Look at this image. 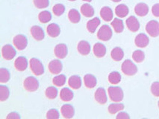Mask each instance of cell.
I'll return each instance as SVG.
<instances>
[{
    "label": "cell",
    "instance_id": "cell-7",
    "mask_svg": "<svg viewBox=\"0 0 159 119\" xmlns=\"http://www.w3.org/2000/svg\"><path fill=\"white\" fill-rule=\"evenodd\" d=\"M13 43H14V46L19 51L24 50L28 45V40L26 36L23 34H18L15 36L13 40Z\"/></svg>",
    "mask_w": 159,
    "mask_h": 119
},
{
    "label": "cell",
    "instance_id": "cell-48",
    "mask_svg": "<svg viewBox=\"0 0 159 119\" xmlns=\"http://www.w3.org/2000/svg\"><path fill=\"white\" fill-rule=\"evenodd\" d=\"M69 1H71V2H74V1H75V0H69Z\"/></svg>",
    "mask_w": 159,
    "mask_h": 119
},
{
    "label": "cell",
    "instance_id": "cell-3",
    "mask_svg": "<svg viewBox=\"0 0 159 119\" xmlns=\"http://www.w3.org/2000/svg\"><path fill=\"white\" fill-rule=\"evenodd\" d=\"M30 69L33 74L36 76H40L44 73V67L40 60L33 57L30 60Z\"/></svg>",
    "mask_w": 159,
    "mask_h": 119
},
{
    "label": "cell",
    "instance_id": "cell-27",
    "mask_svg": "<svg viewBox=\"0 0 159 119\" xmlns=\"http://www.w3.org/2000/svg\"><path fill=\"white\" fill-rule=\"evenodd\" d=\"M100 24V19L98 17L93 18V19H90V21L88 22L87 23V29L90 33H94L96 32V29L99 26Z\"/></svg>",
    "mask_w": 159,
    "mask_h": 119
},
{
    "label": "cell",
    "instance_id": "cell-24",
    "mask_svg": "<svg viewBox=\"0 0 159 119\" xmlns=\"http://www.w3.org/2000/svg\"><path fill=\"white\" fill-rule=\"evenodd\" d=\"M74 94L69 88H63L60 92V98L63 101H70L73 98Z\"/></svg>",
    "mask_w": 159,
    "mask_h": 119
},
{
    "label": "cell",
    "instance_id": "cell-15",
    "mask_svg": "<svg viewBox=\"0 0 159 119\" xmlns=\"http://www.w3.org/2000/svg\"><path fill=\"white\" fill-rule=\"evenodd\" d=\"M61 113L65 118H72L75 114V109L70 104H64L61 108Z\"/></svg>",
    "mask_w": 159,
    "mask_h": 119
},
{
    "label": "cell",
    "instance_id": "cell-26",
    "mask_svg": "<svg viewBox=\"0 0 159 119\" xmlns=\"http://www.w3.org/2000/svg\"><path fill=\"white\" fill-rule=\"evenodd\" d=\"M129 8L125 5L121 4L117 5L115 8L116 15L120 18H124L129 14Z\"/></svg>",
    "mask_w": 159,
    "mask_h": 119
},
{
    "label": "cell",
    "instance_id": "cell-8",
    "mask_svg": "<svg viewBox=\"0 0 159 119\" xmlns=\"http://www.w3.org/2000/svg\"><path fill=\"white\" fill-rule=\"evenodd\" d=\"M16 52L15 49L9 44L4 45L2 49V55L7 60H12L16 56Z\"/></svg>",
    "mask_w": 159,
    "mask_h": 119
},
{
    "label": "cell",
    "instance_id": "cell-4",
    "mask_svg": "<svg viewBox=\"0 0 159 119\" xmlns=\"http://www.w3.org/2000/svg\"><path fill=\"white\" fill-rule=\"evenodd\" d=\"M23 87L26 91L32 92V91H35L38 89L39 82L38 79L34 77H28L24 80Z\"/></svg>",
    "mask_w": 159,
    "mask_h": 119
},
{
    "label": "cell",
    "instance_id": "cell-35",
    "mask_svg": "<svg viewBox=\"0 0 159 119\" xmlns=\"http://www.w3.org/2000/svg\"><path fill=\"white\" fill-rule=\"evenodd\" d=\"M10 95V91L6 86L1 85L0 86V100L2 102L5 101L8 98Z\"/></svg>",
    "mask_w": 159,
    "mask_h": 119
},
{
    "label": "cell",
    "instance_id": "cell-29",
    "mask_svg": "<svg viewBox=\"0 0 159 119\" xmlns=\"http://www.w3.org/2000/svg\"><path fill=\"white\" fill-rule=\"evenodd\" d=\"M81 12L86 17H92L94 15V9L89 4H84L81 7Z\"/></svg>",
    "mask_w": 159,
    "mask_h": 119
},
{
    "label": "cell",
    "instance_id": "cell-39",
    "mask_svg": "<svg viewBox=\"0 0 159 119\" xmlns=\"http://www.w3.org/2000/svg\"><path fill=\"white\" fill-rule=\"evenodd\" d=\"M52 11L55 16H60L65 11V7L62 4H56L52 8Z\"/></svg>",
    "mask_w": 159,
    "mask_h": 119
},
{
    "label": "cell",
    "instance_id": "cell-25",
    "mask_svg": "<svg viewBox=\"0 0 159 119\" xmlns=\"http://www.w3.org/2000/svg\"><path fill=\"white\" fill-rule=\"evenodd\" d=\"M111 56L114 61H120L124 57V52L120 47L114 48L111 52Z\"/></svg>",
    "mask_w": 159,
    "mask_h": 119
},
{
    "label": "cell",
    "instance_id": "cell-43",
    "mask_svg": "<svg viewBox=\"0 0 159 119\" xmlns=\"http://www.w3.org/2000/svg\"><path fill=\"white\" fill-rule=\"evenodd\" d=\"M152 12L155 17H159V3L153 5L152 8Z\"/></svg>",
    "mask_w": 159,
    "mask_h": 119
},
{
    "label": "cell",
    "instance_id": "cell-37",
    "mask_svg": "<svg viewBox=\"0 0 159 119\" xmlns=\"http://www.w3.org/2000/svg\"><path fill=\"white\" fill-rule=\"evenodd\" d=\"M132 58L136 63H142L145 59V54L143 51L141 50H136L133 52Z\"/></svg>",
    "mask_w": 159,
    "mask_h": 119
},
{
    "label": "cell",
    "instance_id": "cell-31",
    "mask_svg": "<svg viewBox=\"0 0 159 119\" xmlns=\"http://www.w3.org/2000/svg\"><path fill=\"white\" fill-rule=\"evenodd\" d=\"M123 109H124V104L119 103V102H116L115 104H111L109 105L108 110L109 113L114 115L118 112L123 110Z\"/></svg>",
    "mask_w": 159,
    "mask_h": 119
},
{
    "label": "cell",
    "instance_id": "cell-18",
    "mask_svg": "<svg viewBox=\"0 0 159 119\" xmlns=\"http://www.w3.org/2000/svg\"><path fill=\"white\" fill-rule=\"evenodd\" d=\"M93 54L97 57L102 58L106 54V48L101 43H97L93 46Z\"/></svg>",
    "mask_w": 159,
    "mask_h": 119
},
{
    "label": "cell",
    "instance_id": "cell-14",
    "mask_svg": "<svg viewBox=\"0 0 159 119\" xmlns=\"http://www.w3.org/2000/svg\"><path fill=\"white\" fill-rule=\"evenodd\" d=\"M14 66L16 70L20 71H25L28 67V60L26 57L23 56L18 57L14 62Z\"/></svg>",
    "mask_w": 159,
    "mask_h": 119
},
{
    "label": "cell",
    "instance_id": "cell-33",
    "mask_svg": "<svg viewBox=\"0 0 159 119\" xmlns=\"http://www.w3.org/2000/svg\"><path fill=\"white\" fill-rule=\"evenodd\" d=\"M11 78V74L7 69L1 68L0 69V82L2 83H7Z\"/></svg>",
    "mask_w": 159,
    "mask_h": 119
},
{
    "label": "cell",
    "instance_id": "cell-2",
    "mask_svg": "<svg viewBox=\"0 0 159 119\" xmlns=\"http://www.w3.org/2000/svg\"><path fill=\"white\" fill-rule=\"evenodd\" d=\"M109 97L114 102H120L123 100L124 94L123 91L119 87H110L108 89Z\"/></svg>",
    "mask_w": 159,
    "mask_h": 119
},
{
    "label": "cell",
    "instance_id": "cell-36",
    "mask_svg": "<svg viewBox=\"0 0 159 119\" xmlns=\"http://www.w3.org/2000/svg\"><path fill=\"white\" fill-rule=\"evenodd\" d=\"M58 89L54 87H49L46 89L45 94L47 98L49 99H55L57 96H58Z\"/></svg>",
    "mask_w": 159,
    "mask_h": 119
},
{
    "label": "cell",
    "instance_id": "cell-20",
    "mask_svg": "<svg viewBox=\"0 0 159 119\" xmlns=\"http://www.w3.org/2000/svg\"><path fill=\"white\" fill-rule=\"evenodd\" d=\"M134 12L138 16H145L149 13V7L147 4L143 2L138 3L134 8Z\"/></svg>",
    "mask_w": 159,
    "mask_h": 119
},
{
    "label": "cell",
    "instance_id": "cell-13",
    "mask_svg": "<svg viewBox=\"0 0 159 119\" xmlns=\"http://www.w3.org/2000/svg\"><path fill=\"white\" fill-rule=\"evenodd\" d=\"M31 34L34 40H38V41L43 40L45 37V34H44L43 30L42 29L41 27L38 26V25H34V26L31 27Z\"/></svg>",
    "mask_w": 159,
    "mask_h": 119
},
{
    "label": "cell",
    "instance_id": "cell-45",
    "mask_svg": "<svg viewBox=\"0 0 159 119\" xmlns=\"http://www.w3.org/2000/svg\"><path fill=\"white\" fill-rule=\"evenodd\" d=\"M116 118H130V116L125 112H122L116 115Z\"/></svg>",
    "mask_w": 159,
    "mask_h": 119
},
{
    "label": "cell",
    "instance_id": "cell-49",
    "mask_svg": "<svg viewBox=\"0 0 159 119\" xmlns=\"http://www.w3.org/2000/svg\"><path fill=\"white\" fill-rule=\"evenodd\" d=\"M158 107H159V100H158Z\"/></svg>",
    "mask_w": 159,
    "mask_h": 119
},
{
    "label": "cell",
    "instance_id": "cell-44",
    "mask_svg": "<svg viewBox=\"0 0 159 119\" xmlns=\"http://www.w3.org/2000/svg\"><path fill=\"white\" fill-rule=\"evenodd\" d=\"M6 118L7 119H20L21 118V116L17 113L13 112V113H11Z\"/></svg>",
    "mask_w": 159,
    "mask_h": 119
},
{
    "label": "cell",
    "instance_id": "cell-9",
    "mask_svg": "<svg viewBox=\"0 0 159 119\" xmlns=\"http://www.w3.org/2000/svg\"><path fill=\"white\" fill-rule=\"evenodd\" d=\"M55 55L58 58V59H64L67 55L68 49L67 46L64 43L58 44L55 48Z\"/></svg>",
    "mask_w": 159,
    "mask_h": 119
},
{
    "label": "cell",
    "instance_id": "cell-23",
    "mask_svg": "<svg viewBox=\"0 0 159 119\" xmlns=\"http://www.w3.org/2000/svg\"><path fill=\"white\" fill-rule=\"evenodd\" d=\"M68 84L73 89H79L82 87V79L79 76L73 75L70 78Z\"/></svg>",
    "mask_w": 159,
    "mask_h": 119
},
{
    "label": "cell",
    "instance_id": "cell-41",
    "mask_svg": "<svg viewBox=\"0 0 159 119\" xmlns=\"http://www.w3.org/2000/svg\"><path fill=\"white\" fill-rule=\"evenodd\" d=\"M60 117L59 112L56 109H51L47 112V118L50 119H58Z\"/></svg>",
    "mask_w": 159,
    "mask_h": 119
},
{
    "label": "cell",
    "instance_id": "cell-5",
    "mask_svg": "<svg viewBox=\"0 0 159 119\" xmlns=\"http://www.w3.org/2000/svg\"><path fill=\"white\" fill-rule=\"evenodd\" d=\"M112 30L108 25H103L97 33L98 39L102 41H108L112 37Z\"/></svg>",
    "mask_w": 159,
    "mask_h": 119
},
{
    "label": "cell",
    "instance_id": "cell-46",
    "mask_svg": "<svg viewBox=\"0 0 159 119\" xmlns=\"http://www.w3.org/2000/svg\"><path fill=\"white\" fill-rule=\"evenodd\" d=\"M113 2H120L121 0H112Z\"/></svg>",
    "mask_w": 159,
    "mask_h": 119
},
{
    "label": "cell",
    "instance_id": "cell-28",
    "mask_svg": "<svg viewBox=\"0 0 159 119\" xmlns=\"http://www.w3.org/2000/svg\"><path fill=\"white\" fill-rule=\"evenodd\" d=\"M111 25L116 33H121L124 30V25L123 20L118 18H114L111 22Z\"/></svg>",
    "mask_w": 159,
    "mask_h": 119
},
{
    "label": "cell",
    "instance_id": "cell-12",
    "mask_svg": "<svg viewBox=\"0 0 159 119\" xmlns=\"http://www.w3.org/2000/svg\"><path fill=\"white\" fill-rule=\"evenodd\" d=\"M63 65L59 60H53L49 63V70L52 74H58L62 71Z\"/></svg>",
    "mask_w": 159,
    "mask_h": 119
},
{
    "label": "cell",
    "instance_id": "cell-42",
    "mask_svg": "<svg viewBox=\"0 0 159 119\" xmlns=\"http://www.w3.org/2000/svg\"><path fill=\"white\" fill-rule=\"evenodd\" d=\"M151 92L154 96L159 97V82H154L152 84Z\"/></svg>",
    "mask_w": 159,
    "mask_h": 119
},
{
    "label": "cell",
    "instance_id": "cell-17",
    "mask_svg": "<svg viewBox=\"0 0 159 119\" xmlns=\"http://www.w3.org/2000/svg\"><path fill=\"white\" fill-rule=\"evenodd\" d=\"M78 52L80 53L82 55H88L90 52V45L88 42L84 41V40H82L78 44L77 46Z\"/></svg>",
    "mask_w": 159,
    "mask_h": 119
},
{
    "label": "cell",
    "instance_id": "cell-40",
    "mask_svg": "<svg viewBox=\"0 0 159 119\" xmlns=\"http://www.w3.org/2000/svg\"><path fill=\"white\" fill-rule=\"evenodd\" d=\"M33 2L35 6L40 9L47 8L49 5V0H33Z\"/></svg>",
    "mask_w": 159,
    "mask_h": 119
},
{
    "label": "cell",
    "instance_id": "cell-34",
    "mask_svg": "<svg viewBox=\"0 0 159 119\" xmlns=\"http://www.w3.org/2000/svg\"><path fill=\"white\" fill-rule=\"evenodd\" d=\"M38 19L40 23H47L52 19V14L48 11H44L40 12L39 14Z\"/></svg>",
    "mask_w": 159,
    "mask_h": 119
},
{
    "label": "cell",
    "instance_id": "cell-10",
    "mask_svg": "<svg viewBox=\"0 0 159 119\" xmlns=\"http://www.w3.org/2000/svg\"><path fill=\"white\" fill-rule=\"evenodd\" d=\"M96 101H97L99 104H105L107 103V95L106 91H105L104 88L99 87L98 88L95 92V95H94Z\"/></svg>",
    "mask_w": 159,
    "mask_h": 119
},
{
    "label": "cell",
    "instance_id": "cell-22",
    "mask_svg": "<svg viewBox=\"0 0 159 119\" xmlns=\"http://www.w3.org/2000/svg\"><path fill=\"white\" fill-rule=\"evenodd\" d=\"M100 16L103 20L105 22H110L114 17V14L111 8L109 7H103L100 11Z\"/></svg>",
    "mask_w": 159,
    "mask_h": 119
},
{
    "label": "cell",
    "instance_id": "cell-16",
    "mask_svg": "<svg viewBox=\"0 0 159 119\" xmlns=\"http://www.w3.org/2000/svg\"><path fill=\"white\" fill-rule=\"evenodd\" d=\"M149 39L145 34H139L135 37L134 43L138 47L145 48L149 45Z\"/></svg>",
    "mask_w": 159,
    "mask_h": 119
},
{
    "label": "cell",
    "instance_id": "cell-1",
    "mask_svg": "<svg viewBox=\"0 0 159 119\" xmlns=\"http://www.w3.org/2000/svg\"><path fill=\"white\" fill-rule=\"evenodd\" d=\"M121 69L127 76H133L138 72V67L131 60H125L122 64Z\"/></svg>",
    "mask_w": 159,
    "mask_h": 119
},
{
    "label": "cell",
    "instance_id": "cell-38",
    "mask_svg": "<svg viewBox=\"0 0 159 119\" xmlns=\"http://www.w3.org/2000/svg\"><path fill=\"white\" fill-rule=\"evenodd\" d=\"M54 85L56 87H62L66 83V76L64 74H59L52 79Z\"/></svg>",
    "mask_w": 159,
    "mask_h": 119
},
{
    "label": "cell",
    "instance_id": "cell-21",
    "mask_svg": "<svg viewBox=\"0 0 159 119\" xmlns=\"http://www.w3.org/2000/svg\"><path fill=\"white\" fill-rule=\"evenodd\" d=\"M84 83L85 85V87L88 88V89H93L97 84V78L93 74H87L84 77Z\"/></svg>",
    "mask_w": 159,
    "mask_h": 119
},
{
    "label": "cell",
    "instance_id": "cell-30",
    "mask_svg": "<svg viewBox=\"0 0 159 119\" xmlns=\"http://www.w3.org/2000/svg\"><path fill=\"white\" fill-rule=\"evenodd\" d=\"M68 18L72 23H78L81 19V15L77 10L71 9L68 13Z\"/></svg>",
    "mask_w": 159,
    "mask_h": 119
},
{
    "label": "cell",
    "instance_id": "cell-32",
    "mask_svg": "<svg viewBox=\"0 0 159 119\" xmlns=\"http://www.w3.org/2000/svg\"><path fill=\"white\" fill-rule=\"evenodd\" d=\"M108 81L111 84H117L121 81V75L118 71H112L108 75Z\"/></svg>",
    "mask_w": 159,
    "mask_h": 119
},
{
    "label": "cell",
    "instance_id": "cell-47",
    "mask_svg": "<svg viewBox=\"0 0 159 119\" xmlns=\"http://www.w3.org/2000/svg\"><path fill=\"white\" fill-rule=\"evenodd\" d=\"M83 1H86V2H91L92 0H83Z\"/></svg>",
    "mask_w": 159,
    "mask_h": 119
},
{
    "label": "cell",
    "instance_id": "cell-19",
    "mask_svg": "<svg viewBox=\"0 0 159 119\" xmlns=\"http://www.w3.org/2000/svg\"><path fill=\"white\" fill-rule=\"evenodd\" d=\"M48 35L51 37H57L61 33V28L59 25L56 23L49 24L47 28Z\"/></svg>",
    "mask_w": 159,
    "mask_h": 119
},
{
    "label": "cell",
    "instance_id": "cell-11",
    "mask_svg": "<svg viewBox=\"0 0 159 119\" xmlns=\"http://www.w3.org/2000/svg\"><path fill=\"white\" fill-rule=\"evenodd\" d=\"M125 23H126V25L127 27H128V28L132 32H136L139 30L140 23L135 16H129L128 19H126Z\"/></svg>",
    "mask_w": 159,
    "mask_h": 119
},
{
    "label": "cell",
    "instance_id": "cell-6",
    "mask_svg": "<svg viewBox=\"0 0 159 119\" xmlns=\"http://www.w3.org/2000/svg\"><path fill=\"white\" fill-rule=\"evenodd\" d=\"M146 31L149 36L157 37L159 36V23L156 20H151L146 25Z\"/></svg>",
    "mask_w": 159,
    "mask_h": 119
}]
</instances>
